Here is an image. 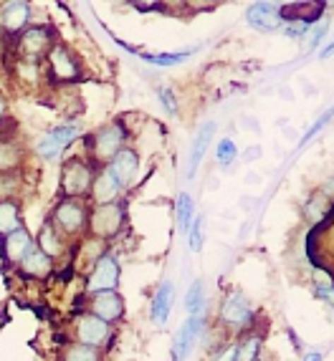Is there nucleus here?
<instances>
[{
    "instance_id": "4be33fe9",
    "label": "nucleus",
    "mask_w": 334,
    "mask_h": 361,
    "mask_svg": "<svg viewBox=\"0 0 334 361\" xmlns=\"http://www.w3.org/2000/svg\"><path fill=\"white\" fill-rule=\"evenodd\" d=\"M18 228H23L20 225V210H18V205L16 202H0V235H11V233H16Z\"/></svg>"
},
{
    "instance_id": "7ed1b4c3",
    "label": "nucleus",
    "mask_w": 334,
    "mask_h": 361,
    "mask_svg": "<svg viewBox=\"0 0 334 361\" xmlns=\"http://www.w3.org/2000/svg\"><path fill=\"white\" fill-rule=\"evenodd\" d=\"M51 51V33L49 28H28L23 30V36L18 38V61H25V63H38L43 56Z\"/></svg>"
},
{
    "instance_id": "7c9ffc66",
    "label": "nucleus",
    "mask_w": 334,
    "mask_h": 361,
    "mask_svg": "<svg viewBox=\"0 0 334 361\" xmlns=\"http://www.w3.org/2000/svg\"><path fill=\"white\" fill-rule=\"evenodd\" d=\"M18 185H20L18 177H13V175H8V172H3V175H0V200L6 202V200L11 197L16 190H18Z\"/></svg>"
},
{
    "instance_id": "c756f323",
    "label": "nucleus",
    "mask_w": 334,
    "mask_h": 361,
    "mask_svg": "<svg viewBox=\"0 0 334 361\" xmlns=\"http://www.w3.org/2000/svg\"><path fill=\"white\" fill-rule=\"evenodd\" d=\"M188 235H190V250H195V253H198V250L203 247V215L193 217Z\"/></svg>"
},
{
    "instance_id": "f3484780",
    "label": "nucleus",
    "mask_w": 334,
    "mask_h": 361,
    "mask_svg": "<svg viewBox=\"0 0 334 361\" xmlns=\"http://www.w3.org/2000/svg\"><path fill=\"white\" fill-rule=\"evenodd\" d=\"M119 192H121V185L109 175V169H102V172L94 177V182H91V197H94L97 207L114 202V200L119 197Z\"/></svg>"
},
{
    "instance_id": "f257e3e1",
    "label": "nucleus",
    "mask_w": 334,
    "mask_h": 361,
    "mask_svg": "<svg viewBox=\"0 0 334 361\" xmlns=\"http://www.w3.org/2000/svg\"><path fill=\"white\" fill-rule=\"evenodd\" d=\"M91 182H94V175H91V167L81 159H71L64 167V175H61V190L66 197H81L91 190Z\"/></svg>"
},
{
    "instance_id": "a878e982",
    "label": "nucleus",
    "mask_w": 334,
    "mask_h": 361,
    "mask_svg": "<svg viewBox=\"0 0 334 361\" xmlns=\"http://www.w3.org/2000/svg\"><path fill=\"white\" fill-rule=\"evenodd\" d=\"M188 56L190 51H182V54H142L140 59L152 63V66H175V63H182Z\"/></svg>"
},
{
    "instance_id": "72a5a7b5",
    "label": "nucleus",
    "mask_w": 334,
    "mask_h": 361,
    "mask_svg": "<svg viewBox=\"0 0 334 361\" xmlns=\"http://www.w3.org/2000/svg\"><path fill=\"white\" fill-rule=\"evenodd\" d=\"M332 114H334V109H332V111H327V114H324V116H322V119L316 121L314 127H311V129H309V132H306V137H304V142H302V145H306V142H311V137H314V134H316V132H319V129H322V127H324V124H327V121H329V119H332Z\"/></svg>"
},
{
    "instance_id": "f704fd0d",
    "label": "nucleus",
    "mask_w": 334,
    "mask_h": 361,
    "mask_svg": "<svg viewBox=\"0 0 334 361\" xmlns=\"http://www.w3.org/2000/svg\"><path fill=\"white\" fill-rule=\"evenodd\" d=\"M215 361H236V346H228V349H223V354L215 356Z\"/></svg>"
},
{
    "instance_id": "39448f33",
    "label": "nucleus",
    "mask_w": 334,
    "mask_h": 361,
    "mask_svg": "<svg viewBox=\"0 0 334 361\" xmlns=\"http://www.w3.org/2000/svg\"><path fill=\"white\" fill-rule=\"evenodd\" d=\"M124 145V129L119 124H109V127L99 129L91 139V149H94V159L99 162H112V157L121 149Z\"/></svg>"
},
{
    "instance_id": "58836bf2",
    "label": "nucleus",
    "mask_w": 334,
    "mask_h": 361,
    "mask_svg": "<svg viewBox=\"0 0 334 361\" xmlns=\"http://www.w3.org/2000/svg\"><path fill=\"white\" fill-rule=\"evenodd\" d=\"M0 43H3V28H0Z\"/></svg>"
},
{
    "instance_id": "dca6fc26",
    "label": "nucleus",
    "mask_w": 334,
    "mask_h": 361,
    "mask_svg": "<svg viewBox=\"0 0 334 361\" xmlns=\"http://www.w3.org/2000/svg\"><path fill=\"white\" fill-rule=\"evenodd\" d=\"M201 329H203V316H190V319L182 324V329L175 336V346H172L175 361H182L190 354V349H193V343H195V338H198V334H201Z\"/></svg>"
},
{
    "instance_id": "423d86ee",
    "label": "nucleus",
    "mask_w": 334,
    "mask_h": 361,
    "mask_svg": "<svg viewBox=\"0 0 334 361\" xmlns=\"http://www.w3.org/2000/svg\"><path fill=\"white\" fill-rule=\"evenodd\" d=\"M79 137V127L76 124H64V127H56L51 129L46 137L38 142L36 152L41 157H46V159H56V157L64 154V149H66L68 145H71L73 139Z\"/></svg>"
},
{
    "instance_id": "5701e85b",
    "label": "nucleus",
    "mask_w": 334,
    "mask_h": 361,
    "mask_svg": "<svg viewBox=\"0 0 334 361\" xmlns=\"http://www.w3.org/2000/svg\"><path fill=\"white\" fill-rule=\"evenodd\" d=\"M38 250H41V253H46L49 258L61 255L64 245H61L59 230H56L54 225H43V228H41V233H38Z\"/></svg>"
},
{
    "instance_id": "6ab92c4d",
    "label": "nucleus",
    "mask_w": 334,
    "mask_h": 361,
    "mask_svg": "<svg viewBox=\"0 0 334 361\" xmlns=\"http://www.w3.org/2000/svg\"><path fill=\"white\" fill-rule=\"evenodd\" d=\"M172 298H175V286L170 281H165L162 286L155 293V301H152V321L155 324H165L167 316L172 311Z\"/></svg>"
},
{
    "instance_id": "a211bd4d",
    "label": "nucleus",
    "mask_w": 334,
    "mask_h": 361,
    "mask_svg": "<svg viewBox=\"0 0 334 361\" xmlns=\"http://www.w3.org/2000/svg\"><path fill=\"white\" fill-rule=\"evenodd\" d=\"M213 132H215V124H213V121H205V124H203V127L198 129V134H195L193 149H190L188 177H195V172H198V164H201L203 157H205V149H208V145H210Z\"/></svg>"
},
{
    "instance_id": "2f4dec72",
    "label": "nucleus",
    "mask_w": 334,
    "mask_h": 361,
    "mask_svg": "<svg viewBox=\"0 0 334 361\" xmlns=\"http://www.w3.org/2000/svg\"><path fill=\"white\" fill-rule=\"evenodd\" d=\"M236 145H233L231 139H223V142H220L218 145V162L223 164V167H228V164L233 162V159H236Z\"/></svg>"
},
{
    "instance_id": "aec40b11",
    "label": "nucleus",
    "mask_w": 334,
    "mask_h": 361,
    "mask_svg": "<svg viewBox=\"0 0 334 361\" xmlns=\"http://www.w3.org/2000/svg\"><path fill=\"white\" fill-rule=\"evenodd\" d=\"M20 268H23V273H28V276L43 278V276H49V271H51V258L46 253H41L38 245H33L28 250V255L20 260Z\"/></svg>"
},
{
    "instance_id": "b1692460",
    "label": "nucleus",
    "mask_w": 334,
    "mask_h": 361,
    "mask_svg": "<svg viewBox=\"0 0 334 361\" xmlns=\"http://www.w3.org/2000/svg\"><path fill=\"white\" fill-rule=\"evenodd\" d=\"M18 162H20L18 145H13V142H0V175L16 169L18 167Z\"/></svg>"
},
{
    "instance_id": "473e14b6",
    "label": "nucleus",
    "mask_w": 334,
    "mask_h": 361,
    "mask_svg": "<svg viewBox=\"0 0 334 361\" xmlns=\"http://www.w3.org/2000/svg\"><path fill=\"white\" fill-rule=\"evenodd\" d=\"M160 99H162L165 109L170 111V114H177V104H175V94L170 89H160Z\"/></svg>"
},
{
    "instance_id": "ddd939ff",
    "label": "nucleus",
    "mask_w": 334,
    "mask_h": 361,
    "mask_svg": "<svg viewBox=\"0 0 334 361\" xmlns=\"http://www.w3.org/2000/svg\"><path fill=\"white\" fill-rule=\"evenodd\" d=\"M109 175L114 177L117 182H119L121 187L129 185V182L137 177V169H140V159H137V154H134L132 149H119L114 157H112L109 162Z\"/></svg>"
},
{
    "instance_id": "f8f14e48",
    "label": "nucleus",
    "mask_w": 334,
    "mask_h": 361,
    "mask_svg": "<svg viewBox=\"0 0 334 361\" xmlns=\"http://www.w3.org/2000/svg\"><path fill=\"white\" fill-rule=\"evenodd\" d=\"M30 20V6L23 0H13V3H3L0 6V28L8 33H18L28 25Z\"/></svg>"
},
{
    "instance_id": "4468645a",
    "label": "nucleus",
    "mask_w": 334,
    "mask_h": 361,
    "mask_svg": "<svg viewBox=\"0 0 334 361\" xmlns=\"http://www.w3.org/2000/svg\"><path fill=\"white\" fill-rule=\"evenodd\" d=\"M33 245H36V243H33V238L28 235V230L18 228L16 233H11L6 240H3V258H6V263L20 265V260L28 255V250Z\"/></svg>"
},
{
    "instance_id": "1a4fd4ad",
    "label": "nucleus",
    "mask_w": 334,
    "mask_h": 361,
    "mask_svg": "<svg viewBox=\"0 0 334 361\" xmlns=\"http://www.w3.org/2000/svg\"><path fill=\"white\" fill-rule=\"evenodd\" d=\"M84 225H86V210L79 205V202L66 200V202H61V205L56 207V212H54L56 230H61V233H66V235H73V233H79Z\"/></svg>"
},
{
    "instance_id": "bb28decb",
    "label": "nucleus",
    "mask_w": 334,
    "mask_h": 361,
    "mask_svg": "<svg viewBox=\"0 0 334 361\" xmlns=\"http://www.w3.org/2000/svg\"><path fill=\"white\" fill-rule=\"evenodd\" d=\"M203 298H205V288H203L201 281H195L188 290V298H185V308H188L190 316H201L203 311Z\"/></svg>"
},
{
    "instance_id": "20e7f679",
    "label": "nucleus",
    "mask_w": 334,
    "mask_h": 361,
    "mask_svg": "<svg viewBox=\"0 0 334 361\" xmlns=\"http://www.w3.org/2000/svg\"><path fill=\"white\" fill-rule=\"evenodd\" d=\"M117 283H119V265H117V260L112 255H99L89 281H86V290L91 295L104 293V290H114Z\"/></svg>"
},
{
    "instance_id": "f03ea898",
    "label": "nucleus",
    "mask_w": 334,
    "mask_h": 361,
    "mask_svg": "<svg viewBox=\"0 0 334 361\" xmlns=\"http://www.w3.org/2000/svg\"><path fill=\"white\" fill-rule=\"evenodd\" d=\"M121 220H124V210H121L117 202L99 205L89 217L91 235H94V238H99V240H104V238H114V235L119 233V228H121Z\"/></svg>"
},
{
    "instance_id": "2eb2a0df",
    "label": "nucleus",
    "mask_w": 334,
    "mask_h": 361,
    "mask_svg": "<svg viewBox=\"0 0 334 361\" xmlns=\"http://www.w3.org/2000/svg\"><path fill=\"white\" fill-rule=\"evenodd\" d=\"M121 311H124V303H121V298L114 293V290L94 293V298H91V313H94L97 319L107 321V324L119 319Z\"/></svg>"
},
{
    "instance_id": "4c0bfd02",
    "label": "nucleus",
    "mask_w": 334,
    "mask_h": 361,
    "mask_svg": "<svg viewBox=\"0 0 334 361\" xmlns=\"http://www.w3.org/2000/svg\"><path fill=\"white\" fill-rule=\"evenodd\" d=\"M324 192H327V195H334V180H332V182H329V185H327V187H324Z\"/></svg>"
},
{
    "instance_id": "cd10ccee",
    "label": "nucleus",
    "mask_w": 334,
    "mask_h": 361,
    "mask_svg": "<svg viewBox=\"0 0 334 361\" xmlns=\"http://www.w3.org/2000/svg\"><path fill=\"white\" fill-rule=\"evenodd\" d=\"M258 349H261V338L258 336L243 338V343L236 349V361H256Z\"/></svg>"
},
{
    "instance_id": "412c9836",
    "label": "nucleus",
    "mask_w": 334,
    "mask_h": 361,
    "mask_svg": "<svg viewBox=\"0 0 334 361\" xmlns=\"http://www.w3.org/2000/svg\"><path fill=\"white\" fill-rule=\"evenodd\" d=\"M281 11L292 13V16H294L292 20H297V23L309 25V23H314L319 16H322L324 3H297V6H281Z\"/></svg>"
},
{
    "instance_id": "393cba45",
    "label": "nucleus",
    "mask_w": 334,
    "mask_h": 361,
    "mask_svg": "<svg viewBox=\"0 0 334 361\" xmlns=\"http://www.w3.org/2000/svg\"><path fill=\"white\" fill-rule=\"evenodd\" d=\"M193 197L188 192H182L177 197V225H180L182 233H188L190 230V223H193Z\"/></svg>"
},
{
    "instance_id": "ea45409f",
    "label": "nucleus",
    "mask_w": 334,
    "mask_h": 361,
    "mask_svg": "<svg viewBox=\"0 0 334 361\" xmlns=\"http://www.w3.org/2000/svg\"><path fill=\"white\" fill-rule=\"evenodd\" d=\"M0 116H3V104H0Z\"/></svg>"
},
{
    "instance_id": "c9c22d12",
    "label": "nucleus",
    "mask_w": 334,
    "mask_h": 361,
    "mask_svg": "<svg viewBox=\"0 0 334 361\" xmlns=\"http://www.w3.org/2000/svg\"><path fill=\"white\" fill-rule=\"evenodd\" d=\"M332 54H334V43H329L327 49L322 51V59H327V56H332Z\"/></svg>"
},
{
    "instance_id": "9b49d317",
    "label": "nucleus",
    "mask_w": 334,
    "mask_h": 361,
    "mask_svg": "<svg viewBox=\"0 0 334 361\" xmlns=\"http://www.w3.org/2000/svg\"><path fill=\"white\" fill-rule=\"evenodd\" d=\"M46 61H49L51 76L56 81H73V78H79V63H76V59L64 46H51V51L46 54Z\"/></svg>"
},
{
    "instance_id": "6e6552de",
    "label": "nucleus",
    "mask_w": 334,
    "mask_h": 361,
    "mask_svg": "<svg viewBox=\"0 0 334 361\" xmlns=\"http://www.w3.org/2000/svg\"><path fill=\"white\" fill-rule=\"evenodd\" d=\"M251 28L261 30V33H271V30L281 28L284 18H281V6L279 3H256L246 13Z\"/></svg>"
},
{
    "instance_id": "0eeeda50",
    "label": "nucleus",
    "mask_w": 334,
    "mask_h": 361,
    "mask_svg": "<svg viewBox=\"0 0 334 361\" xmlns=\"http://www.w3.org/2000/svg\"><path fill=\"white\" fill-rule=\"evenodd\" d=\"M251 319H254V311H251V303L249 298L243 293H231L228 298L223 301V308H220V321L225 326H231V329H243V326H249Z\"/></svg>"
},
{
    "instance_id": "9d476101",
    "label": "nucleus",
    "mask_w": 334,
    "mask_h": 361,
    "mask_svg": "<svg viewBox=\"0 0 334 361\" xmlns=\"http://www.w3.org/2000/svg\"><path fill=\"white\" fill-rule=\"evenodd\" d=\"M76 336H79V341L84 346L97 349V346L107 343V338H109V324L97 319L94 313H86V316L79 319V324H76Z\"/></svg>"
},
{
    "instance_id": "c85d7f7f",
    "label": "nucleus",
    "mask_w": 334,
    "mask_h": 361,
    "mask_svg": "<svg viewBox=\"0 0 334 361\" xmlns=\"http://www.w3.org/2000/svg\"><path fill=\"white\" fill-rule=\"evenodd\" d=\"M64 361H99V351L84 346V343H73L71 349L64 354Z\"/></svg>"
},
{
    "instance_id": "e433bc0d",
    "label": "nucleus",
    "mask_w": 334,
    "mask_h": 361,
    "mask_svg": "<svg viewBox=\"0 0 334 361\" xmlns=\"http://www.w3.org/2000/svg\"><path fill=\"white\" fill-rule=\"evenodd\" d=\"M304 361H322V354H319V351H314V354H309Z\"/></svg>"
}]
</instances>
